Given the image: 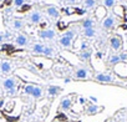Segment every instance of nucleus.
Returning a JSON list of instances; mask_svg holds the SVG:
<instances>
[{"label":"nucleus","mask_w":127,"mask_h":122,"mask_svg":"<svg viewBox=\"0 0 127 122\" xmlns=\"http://www.w3.org/2000/svg\"><path fill=\"white\" fill-rule=\"evenodd\" d=\"M81 26H82L84 30H85V29H91V28H94V20H92V19H86V20L82 21Z\"/></svg>","instance_id":"obj_19"},{"label":"nucleus","mask_w":127,"mask_h":122,"mask_svg":"<svg viewBox=\"0 0 127 122\" xmlns=\"http://www.w3.org/2000/svg\"><path fill=\"white\" fill-rule=\"evenodd\" d=\"M69 3H75V1H77V0H67Z\"/></svg>","instance_id":"obj_40"},{"label":"nucleus","mask_w":127,"mask_h":122,"mask_svg":"<svg viewBox=\"0 0 127 122\" xmlns=\"http://www.w3.org/2000/svg\"><path fill=\"white\" fill-rule=\"evenodd\" d=\"M46 13H47V15H49V16H51V18H54V19L59 18V15H60L59 10H57L55 6H49V8H47V10H46Z\"/></svg>","instance_id":"obj_15"},{"label":"nucleus","mask_w":127,"mask_h":122,"mask_svg":"<svg viewBox=\"0 0 127 122\" xmlns=\"http://www.w3.org/2000/svg\"><path fill=\"white\" fill-rule=\"evenodd\" d=\"M13 3H14V5H15V6H18V8H21V6L25 4V0H14Z\"/></svg>","instance_id":"obj_28"},{"label":"nucleus","mask_w":127,"mask_h":122,"mask_svg":"<svg viewBox=\"0 0 127 122\" xmlns=\"http://www.w3.org/2000/svg\"><path fill=\"white\" fill-rule=\"evenodd\" d=\"M55 31L51 30V29H46V30H40L39 31V36L41 39H45V40H52L55 37Z\"/></svg>","instance_id":"obj_7"},{"label":"nucleus","mask_w":127,"mask_h":122,"mask_svg":"<svg viewBox=\"0 0 127 122\" xmlns=\"http://www.w3.org/2000/svg\"><path fill=\"white\" fill-rule=\"evenodd\" d=\"M89 76H90V72H89V70L85 69V67L77 69L76 72H75V77H76V79H80V80H86V79H89Z\"/></svg>","instance_id":"obj_8"},{"label":"nucleus","mask_w":127,"mask_h":122,"mask_svg":"<svg viewBox=\"0 0 127 122\" xmlns=\"http://www.w3.org/2000/svg\"><path fill=\"white\" fill-rule=\"evenodd\" d=\"M84 35H85L86 37H94V36L96 35V31H95L94 28H91V29H85V30H84Z\"/></svg>","instance_id":"obj_22"},{"label":"nucleus","mask_w":127,"mask_h":122,"mask_svg":"<svg viewBox=\"0 0 127 122\" xmlns=\"http://www.w3.org/2000/svg\"><path fill=\"white\" fill-rule=\"evenodd\" d=\"M15 93H16V89H11V90H8V95L13 96V95H15Z\"/></svg>","instance_id":"obj_31"},{"label":"nucleus","mask_w":127,"mask_h":122,"mask_svg":"<svg viewBox=\"0 0 127 122\" xmlns=\"http://www.w3.org/2000/svg\"><path fill=\"white\" fill-rule=\"evenodd\" d=\"M3 40H4V35H3V34H0V42H1Z\"/></svg>","instance_id":"obj_38"},{"label":"nucleus","mask_w":127,"mask_h":122,"mask_svg":"<svg viewBox=\"0 0 127 122\" xmlns=\"http://www.w3.org/2000/svg\"><path fill=\"white\" fill-rule=\"evenodd\" d=\"M106 8H103V6H100V8H97L96 9V16L97 18H103L105 15H106V10H105Z\"/></svg>","instance_id":"obj_25"},{"label":"nucleus","mask_w":127,"mask_h":122,"mask_svg":"<svg viewBox=\"0 0 127 122\" xmlns=\"http://www.w3.org/2000/svg\"><path fill=\"white\" fill-rule=\"evenodd\" d=\"M11 64L9 61H1V64H0V70H1L3 74H9L11 71Z\"/></svg>","instance_id":"obj_14"},{"label":"nucleus","mask_w":127,"mask_h":122,"mask_svg":"<svg viewBox=\"0 0 127 122\" xmlns=\"http://www.w3.org/2000/svg\"><path fill=\"white\" fill-rule=\"evenodd\" d=\"M70 82V79H65V84H69Z\"/></svg>","instance_id":"obj_39"},{"label":"nucleus","mask_w":127,"mask_h":122,"mask_svg":"<svg viewBox=\"0 0 127 122\" xmlns=\"http://www.w3.org/2000/svg\"><path fill=\"white\" fill-rule=\"evenodd\" d=\"M4 103H5V100L4 98H0V108H3Z\"/></svg>","instance_id":"obj_36"},{"label":"nucleus","mask_w":127,"mask_h":122,"mask_svg":"<svg viewBox=\"0 0 127 122\" xmlns=\"http://www.w3.org/2000/svg\"><path fill=\"white\" fill-rule=\"evenodd\" d=\"M79 102H80L81 105H85V103H86V98H85V97H79Z\"/></svg>","instance_id":"obj_33"},{"label":"nucleus","mask_w":127,"mask_h":122,"mask_svg":"<svg viewBox=\"0 0 127 122\" xmlns=\"http://www.w3.org/2000/svg\"><path fill=\"white\" fill-rule=\"evenodd\" d=\"M118 56H120L121 62H127V54L126 52H121V54H118Z\"/></svg>","instance_id":"obj_27"},{"label":"nucleus","mask_w":127,"mask_h":122,"mask_svg":"<svg viewBox=\"0 0 127 122\" xmlns=\"http://www.w3.org/2000/svg\"><path fill=\"white\" fill-rule=\"evenodd\" d=\"M95 81L100 82V84H116V79L112 74L110 72H101V74H96L95 75Z\"/></svg>","instance_id":"obj_2"},{"label":"nucleus","mask_w":127,"mask_h":122,"mask_svg":"<svg viewBox=\"0 0 127 122\" xmlns=\"http://www.w3.org/2000/svg\"><path fill=\"white\" fill-rule=\"evenodd\" d=\"M115 24H116V19H115L112 15L106 16V18L103 19V21H102V26H103V29H106V30H111V29H113Z\"/></svg>","instance_id":"obj_5"},{"label":"nucleus","mask_w":127,"mask_h":122,"mask_svg":"<svg viewBox=\"0 0 127 122\" xmlns=\"http://www.w3.org/2000/svg\"><path fill=\"white\" fill-rule=\"evenodd\" d=\"M61 91H62V89H61L60 86L50 85V86L47 87V93H49V96H51V97H55V96H57V95H59Z\"/></svg>","instance_id":"obj_10"},{"label":"nucleus","mask_w":127,"mask_h":122,"mask_svg":"<svg viewBox=\"0 0 127 122\" xmlns=\"http://www.w3.org/2000/svg\"><path fill=\"white\" fill-rule=\"evenodd\" d=\"M54 122H62V121H59V120H55Z\"/></svg>","instance_id":"obj_41"},{"label":"nucleus","mask_w":127,"mask_h":122,"mask_svg":"<svg viewBox=\"0 0 127 122\" xmlns=\"http://www.w3.org/2000/svg\"><path fill=\"white\" fill-rule=\"evenodd\" d=\"M106 122H117V121H116L115 118H110V120H107Z\"/></svg>","instance_id":"obj_37"},{"label":"nucleus","mask_w":127,"mask_h":122,"mask_svg":"<svg viewBox=\"0 0 127 122\" xmlns=\"http://www.w3.org/2000/svg\"><path fill=\"white\" fill-rule=\"evenodd\" d=\"M96 59H100V60H101V59H102V52H100V51L96 52Z\"/></svg>","instance_id":"obj_35"},{"label":"nucleus","mask_w":127,"mask_h":122,"mask_svg":"<svg viewBox=\"0 0 127 122\" xmlns=\"http://www.w3.org/2000/svg\"><path fill=\"white\" fill-rule=\"evenodd\" d=\"M15 42H16L19 46L24 47V46H26V45L29 44V40H28V37H26L25 35H23V34H19V35L15 37Z\"/></svg>","instance_id":"obj_12"},{"label":"nucleus","mask_w":127,"mask_h":122,"mask_svg":"<svg viewBox=\"0 0 127 122\" xmlns=\"http://www.w3.org/2000/svg\"><path fill=\"white\" fill-rule=\"evenodd\" d=\"M64 36H67L70 39H74L75 37V30H67L65 34H64Z\"/></svg>","instance_id":"obj_26"},{"label":"nucleus","mask_w":127,"mask_h":122,"mask_svg":"<svg viewBox=\"0 0 127 122\" xmlns=\"http://www.w3.org/2000/svg\"><path fill=\"white\" fill-rule=\"evenodd\" d=\"M84 4L86 9H94L96 6V0H85Z\"/></svg>","instance_id":"obj_23"},{"label":"nucleus","mask_w":127,"mask_h":122,"mask_svg":"<svg viewBox=\"0 0 127 122\" xmlns=\"http://www.w3.org/2000/svg\"><path fill=\"white\" fill-rule=\"evenodd\" d=\"M3 86L5 90H11L16 87V79L15 77H8L3 81Z\"/></svg>","instance_id":"obj_9"},{"label":"nucleus","mask_w":127,"mask_h":122,"mask_svg":"<svg viewBox=\"0 0 127 122\" xmlns=\"http://www.w3.org/2000/svg\"><path fill=\"white\" fill-rule=\"evenodd\" d=\"M110 45H111V47L115 50V51H118V50H121V47H122V39L120 37V36H112L111 39H110Z\"/></svg>","instance_id":"obj_6"},{"label":"nucleus","mask_w":127,"mask_h":122,"mask_svg":"<svg viewBox=\"0 0 127 122\" xmlns=\"http://www.w3.org/2000/svg\"><path fill=\"white\" fill-rule=\"evenodd\" d=\"M44 45L42 44H35L34 46H32V51H34V54H41L42 55V51H44Z\"/></svg>","instance_id":"obj_20"},{"label":"nucleus","mask_w":127,"mask_h":122,"mask_svg":"<svg viewBox=\"0 0 127 122\" xmlns=\"http://www.w3.org/2000/svg\"><path fill=\"white\" fill-rule=\"evenodd\" d=\"M30 8H31L30 5H25V4H24V5L21 6V10H20V11H21V13H25V11H28Z\"/></svg>","instance_id":"obj_29"},{"label":"nucleus","mask_w":127,"mask_h":122,"mask_svg":"<svg viewBox=\"0 0 127 122\" xmlns=\"http://www.w3.org/2000/svg\"><path fill=\"white\" fill-rule=\"evenodd\" d=\"M71 106H72V96H66L60 101L59 108H61L64 111H69L71 108Z\"/></svg>","instance_id":"obj_3"},{"label":"nucleus","mask_w":127,"mask_h":122,"mask_svg":"<svg viewBox=\"0 0 127 122\" xmlns=\"http://www.w3.org/2000/svg\"><path fill=\"white\" fill-rule=\"evenodd\" d=\"M89 100H90V102H91V103H96V105H97V98H96V97L90 96V98H89Z\"/></svg>","instance_id":"obj_32"},{"label":"nucleus","mask_w":127,"mask_h":122,"mask_svg":"<svg viewBox=\"0 0 127 122\" xmlns=\"http://www.w3.org/2000/svg\"><path fill=\"white\" fill-rule=\"evenodd\" d=\"M59 42H60V45H61L62 47H65V49H69V47L72 46V39H70V37H67V36H64V35L60 37Z\"/></svg>","instance_id":"obj_11"},{"label":"nucleus","mask_w":127,"mask_h":122,"mask_svg":"<svg viewBox=\"0 0 127 122\" xmlns=\"http://www.w3.org/2000/svg\"><path fill=\"white\" fill-rule=\"evenodd\" d=\"M24 92H25L26 95L32 96L34 98H40V97L42 96V87L36 86V85H32V84H28V85L24 87Z\"/></svg>","instance_id":"obj_1"},{"label":"nucleus","mask_w":127,"mask_h":122,"mask_svg":"<svg viewBox=\"0 0 127 122\" xmlns=\"http://www.w3.org/2000/svg\"><path fill=\"white\" fill-rule=\"evenodd\" d=\"M90 57H91V50L90 49H87L85 51H80V59L82 61H87V60H90Z\"/></svg>","instance_id":"obj_17"},{"label":"nucleus","mask_w":127,"mask_h":122,"mask_svg":"<svg viewBox=\"0 0 127 122\" xmlns=\"http://www.w3.org/2000/svg\"><path fill=\"white\" fill-rule=\"evenodd\" d=\"M87 49H89V45H87V42L84 41V42L81 44V49H80V50H81V51H85V50H87Z\"/></svg>","instance_id":"obj_30"},{"label":"nucleus","mask_w":127,"mask_h":122,"mask_svg":"<svg viewBox=\"0 0 127 122\" xmlns=\"http://www.w3.org/2000/svg\"><path fill=\"white\" fill-rule=\"evenodd\" d=\"M120 62H121V60H120V56H118L117 54L110 55L108 59H107V64H108L110 66H115V65H117V64H120Z\"/></svg>","instance_id":"obj_13"},{"label":"nucleus","mask_w":127,"mask_h":122,"mask_svg":"<svg viewBox=\"0 0 127 122\" xmlns=\"http://www.w3.org/2000/svg\"><path fill=\"white\" fill-rule=\"evenodd\" d=\"M13 26H14V29H16V30H21V29L24 28V21H23V20L16 19V20H14Z\"/></svg>","instance_id":"obj_24"},{"label":"nucleus","mask_w":127,"mask_h":122,"mask_svg":"<svg viewBox=\"0 0 127 122\" xmlns=\"http://www.w3.org/2000/svg\"><path fill=\"white\" fill-rule=\"evenodd\" d=\"M76 10H77V14H80V15H84V14L86 13L85 9H76Z\"/></svg>","instance_id":"obj_34"},{"label":"nucleus","mask_w":127,"mask_h":122,"mask_svg":"<svg viewBox=\"0 0 127 122\" xmlns=\"http://www.w3.org/2000/svg\"><path fill=\"white\" fill-rule=\"evenodd\" d=\"M102 110H103L102 106H98V105H96V103H90V105L86 107V113L90 115V116H92V115H97V113L102 112Z\"/></svg>","instance_id":"obj_4"},{"label":"nucleus","mask_w":127,"mask_h":122,"mask_svg":"<svg viewBox=\"0 0 127 122\" xmlns=\"http://www.w3.org/2000/svg\"><path fill=\"white\" fill-rule=\"evenodd\" d=\"M42 55L46 56V57H52L54 56V50L49 46H45L44 47V51H42Z\"/></svg>","instance_id":"obj_21"},{"label":"nucleus","mask_w":127,"mask_h":122,"mask_svg":"<svg viewBox=\"0 0 127 122\" xmlns=\"http://www.w3.org/2000/svg\"><path fill=\"white\" fill-rule=\"evenodd\" d=\"M102 4H103V8L112 9L116 5V0H102Z\"/></svg>","instance_id":"obj_18"},{"label":"nucleus","mask_w":127,"mask_h":122,"mask_svg":"<svg viewBox=\"0 0 127 122\" xmlns=\"http://www.w3.org/2000/svg\"><path fill=\"white\" fill-rule=\"evenodd\" d=\"M40 20H41V14H40L39 11L31 13V15H30V21H31L32 24H37V23H40Z\"/></svg>","instance_id":"obj_16"}]
</instances>
